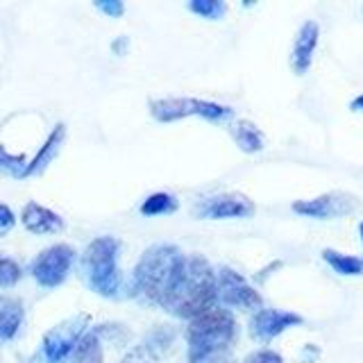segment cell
<instances>
[{
	"instance_id": "cell-14",
	"label": "cell",
	"mask_w": 363,
	"mask_h": 363,
	"mask_svg": "<svg viewBox=\"0 0 363 363\" xmlns=\"http://www.w3.org/2000/svg\"><path fill=\"white\" fill-rule=\"evenodd\" d=\"M66 139V125L60 123L55 125V130L48 134V139H45V143L41 145V150L34 155L30 162H28V168H26V177H32V175H41L45 168L50 166V162L57 157V152H60V147Z\"/></svg>"
},
{
	"instance_id": "cell-28",
	"label": "cell",
	"mask_w": 363,
	"mask_h": 363,
	"mask_svg": "<svg viewBox=\"0 0 363 363\" xmlns=\"http://www.w3.org/2000/svg\"><path fill=\"white\" fill-rule=\"evenodd\" d=\"M359 234H361V243H363V223L359 225Z\"/></svg>"
},
{
	"instance_id": "cell-20",
	"label": "cell",
	"mask_w": 363,
	"mask_h": 363,
	"mask_svg": "<svg viewBox=\"0 0 363 363\" xmlns=\"http://www.w3.org/2000/svg\"><path fill=\"white\" fill-rule=\"evenodd\" d=\"M26 168H28V159L26 157L11 155L9 150H5V145H0V173L23 179V177H26Z\"/></svg>"
},
{
	"instance_id": "cell-24",
	"label": "cell",
	"mask_w": 363,
	"mask_h": 363,
	"mask_svg": "<svg viewBox=\"0 0 363 363\" xmlns=\"http://www.w3.org/2000/svg\"><path fill=\"white\" fill-rule=\"evenodd\" d=\"M245 363H284V359L272 350H259L255 354H250Z\"/></svg>"
},
{
	"instance_id": "cell-3",
	"label": "cell",
	"mask_w": 363,
	"mask_h": 363,
	"mask_svg": "<svg viewBox=\"0 0 363 363\" xmlns=\"http://www.w3.org/2000/svg\"><path fill=\"white\" fill-rule=\"evenodd\" d=\"M236 320L230 309L213 306L207 313L193 318L186 329L189 363H204L220 357L234 343Z\"/></svg>"
},
{
	"instance_id": "cell-15",
	"label": "cell",
	"mask_w": 363,
	"mask_h": 363,
	"mask_svg": "<svg viewBox=\"0 0 363 363\" xmlns=\"http://www.w3.org/2000/svg\"><path fill=\"white\" fill-rule=\"evenodd\" d=\"M23 304L16 298H7V295H0V343H7L11 340L23 325Z\"/></svg>"
},
{
	"instance_id": "cell-13",
	"label": "cell",
	"mask_w": 363,
	"mask_h": 363,
	"mask_svg": "<svg viewBox=\"0 0 363 363\" xmlns=\"http://www.w3.org/2000/svg\"><path fill=\"white\" fill-rule=\"evenodd\" d=\"M23 227L32 234H57L64 230V220L60 213L41 207L39 202H28L21 213Z\"/></svg>"
},
{
	"instance_id": "cell-23",
	"label": "cell",
	"mask_w": 363,
	"mask_h": 363,
	"mask_svg": "<svg viewBox=\"0 0 363 363\" xmlns=\"http://www.w3.org/2000/svg\"><path fill=\"white\" fill-rule=\"evenodd\" d=\"M14 225H16L14 211H11V209L7 207V204L0 202V236H7Z\"/></svg>"
},
{
	"instance_id": "cell-22",
	"label": "cell",
	"mask_w": 363,
	"mask_h": 363,
	"mask_svg": "<svg viewBox=\"0 0 363 363\" xmlns=\"http://www.w3.org/2000/svg\"><path fill=\"white\" fill-rule=\"evenodd\" d=\"M96 9H100L102 14L109 16V18H121L125 14V5L121 0H98Z\"/></svg>"
},
{
	"instance_id": "cell-7",
	"label": "cell",
	"mask_w": 363,
	"mask_h": 363,
	"mask_svg": "<svg viewBox=\"0 0 363 363\" xmlns=\"http://www.w3.org/2000/svg\"><path fill=\"white\" fill-rule=\"evenodd\" d=\"M216 289H218V302H223L225 306H232V309L259 311L261 304H264L259 291L234 268L225 266L216 272Z\"/></svg>"
},
{
	"instance_id": "cell-8",
	"label": "cell",
	"mask_w": 363,
	"mask_h": 363,
	"mask_svg": "<svg viewBox=\"0 0 363 363\" xmlns=\"http://www.w3.org/2000/svg\"><path fill=\"white\" fill-rule=\"evenodd\" d=\"M75 261V250L66 243L52 245L32 261V277L37 279L39 286L55 289L64 284V279L71 272V266Z\"/></svg>"
},
{
	"instance_id": "cell-25",
	"label": "cell",
	"mask_w": 363,
	"mask_h": 363,
	"mask_svg": "<svg viewBox=\"0 0 363 363\" xmlns=\"http://www.w3.org/2000/svg\"><path fill=\"white\" fill-rule=\"evenodd\" d=\"M128 37H118L116 41L111 43V50H113V55H125V50H128Z\"/></svg>"
},
{
	"instance_id": "cell-4",
	"label": "cell",
	"mask_w": 363,
	"mask_h": 363,
	"mask_svg": "<svg viewBox=\"0 0 363 363\" xmlns=\"http://www.w3.org/2000/svg\"><path fill=\"white\" fill-rule=\"evenodd\" d=\"M121 243L113 236L94 238L82 255V272L89 289L102 298H118L123 289V275L118 268Z\"/></svg>"
},
{
	"instance_id": "cell-9",
	"label": "cell",
	"mask_w": 363,
	"mask_h": 363,
	"mask_svg": "<svg viewBox=\"0 0 363 363\" xmlns=\"http://www.w3.org/2000/svg\"><path fill=\"white\" fill-rule=\"evenodd\" d=\"M257 207L243 193H218L196 202L193 213L202 220H225V218H250Z\"/></svg>"
},
{
	"instance_id": "cell-12",
	"label": "cell",
	"mask_w": 363,
	"mask_h": 363,
	"mask_svg": "<svg viewBox=\"0 0 363 363\" xmlns=\"http://www.w3.org/2000/svg\"><path fill=\"white\" fill-rule=\"evenodd\" d=\"M318 39H320V26L315 21H304L298 34H295L293 50H291V68L295 75H304L311 68Z\"/></svg>"
},
{
	"instance_id": "cell-18",
	"label": "cell",
	"mask_w": 363,
	"mask_h": 363,
	"mask_svg": "<svg viewBox=\"0 0 363 363\" xmlns=\"http://www.w3.org/2000/svg\"><path fill=\"white\" fill-rule=\"evenodd\" d=\"M179 207V202L175 196H170V193H152V196H147L141 204V213L143 216H166V213H175Z\"/></svg>"
},
{
	"instance_id": "cell-1",
	"label": "cell",
	"mask_w": 363,
	"mask_h": 363,
	"mask_svg": "<svg viewBox=\"0 0 363 363\" xmlns=\"http://www.w3.org/2000/svg\"><path fill=\"white\" fill-rule=\"evenodd\" d=\"M218 304L216 270L200 255H186L175 284L170 286L162 306L175 318L193 320Z\"/></svg>"
},
{
	"instance_id": "cell-21",
	"label": "cell",
	"mask_w": 363,
	"mask_h": 363,
	"mask_svg": "<svg viewBox=\"0 0 363 363\" xmlns=\"http://www.w3.org/2000/svg\"><path fill=\"white\" fill-rule=\"evenodd\" d=\"M21 279V266L14 259L0 257V289H11Z\"/></svg>"
},
{
	"instance_id": "cell-6",
	"label": "cell",
	"mask_w": 363,
	"mask_h": 363,
	"mask_svg": "<svg viewBox=\"0 0 363 363\" xmlns=\"http://www.w3.org/2000/svg\"><path fill=\"white\" fill-rule=\"evenodd\" d=\"M89 323H91L89 313H77L73 318H68V320L55 325L41 340V350H39L41 361L43 363H64L68 357H71L75 345L79 343V338L89 332Z\"/></svg>"
},
{
	"instance_id": "cell-26",
	"label": "cell",
	"mask_w": 363,
	"mask_h": 363,
	"mask_svg": "<svg viewBox=\"0 0 363 363\" xmlns=\"http://www.w3.org/2000/svg\"><path fill=\"white\" fill-rule=\"evenodd\" d=\"M350 109H352V111H363V94L357 96L354 100L350 102Z\"/></svg>"
},
{
	"instance_id": "cell-2",
	"label": "cell",
	"mask_w": 363,
	"mask_h": 363,
	"mask_svg": "<svg viewBox=\"0 0 363 363\" xmlns=\"http://www.w3.org/2000/svg\"><path fill=\"white\" fill-rule=\"evenodd\" d=\"M184 257L186 255L177 245L170 243H157L152 247H147L134 268L132 293L162 306L170 286H173L179 275Z\"/></svg>"
},
{
	"instance_id": "cell-16",
	"label": "cell",
	"mask_w": 363,
	"mask_h": 363,
	"mask_svg": "<svg viewBox=\"0 0 363 363\" xmlns=\"http://www.w3.org/2000/svg\"><path fill=\"white\" fill-rule=\"evenodd\" d=\"M232 136L236 145L241 147L243 152L247 155H255V152H261L266 147V136L261 132L252 121H236L232 128H230Z\"/></svg>"
},
{
	"instance_id": "cell-19",
	"label": "cell",
	"mask_w": 363,
	"mask_h": 363,
	"mask_svg": "<svg viewBox=\"0 0 363 363\" xmlns=\"http://www.w3.org/2000/svg\"><path fill=\"white\" fill-rule=\"evenodd\" d=\"M189 9L200 18L220 21L227 14V3H223V0H191Z\"/></svg>"
},
{
	"instance_id": "cell-11",
	"label": "cell",
	"mask_w": 363,
	"mask_h": 363,
	"mask_svg": "<svg viewBox=\"0 0 363 363\" xmlns=\"http://www.w3.org/2000/svg\"><path fill=\"white\" fill-rule=\"evenodd\" d=\"M302 315L293 311H281V309H259L252 320H250V334L257 340H272L279 334L286 332L289 327L302 325Z\"/></svg>"
},
{
	"instance_id": "cell-10",
	"label": "cell",
	"mask_w": 363,
	"mask_h": 363,
	"mask_svg": "<svg viewBox=\"0 0 363 363\" xmlns=\"http://www.w3.org/2000/svg\"><path fill=\"white\" fill-rule=\"evenodd\" d=\"M359 207H361L359 198L350 196V193H343V191H332V193H323V196L311 198V200L293 202L295 213L306 216V218H318V220L347 216L352 211H357Z\"/></svg>"
},
{
	"instance_id": "cell-17",
	"label": "cell",
	"mask_w": 363,
	"mask_h": 363,
	"mask_svg": "<svg viewBox=\"0 0 363 363\" xmlns=\"http://www.w3.org/2000/svg\"><path fill=\"white\" fill-rule=\"evenodd\" d=\"M323 259L338 272V275H345V277L363 275V259L361 257L343 255V252H338V250L327 247V250H323Z\"/></svg>"
},
{
	"instance_id": "cell-27",
	"label": "cell",
	"mask_w": 363,
	"mask_h": 363,
	"mask_svg": "<svg viewBox=\"0 0 363 363\" xmlns=\"http://www.w3.org/2000/svg\"><path fill=\"white\" fill-rule=\"evenodd\" d=\"M204 363H230V361H223V357H216V359H209V361H204Z\"/></svg>"
},
{
	"instance_id": "cell-5",
	"label": "cell",
	"mask_w": 363,
	"mask_h": 363,
	"mask_svg": "<svg viewBox=\"0 0 363 363\" xmlns=\"http://www.w3.org/2000/svg\"><path fill=\"white\" fill-rule=\"evenodd\" d=\"M147 107H150L152 118L159 123H175L189 116H200L207 121H227L234 113V109L227 105H218V102L200 100V98H184V96L155 98L150 100Z\"/></svg>"
}]
</instances>
